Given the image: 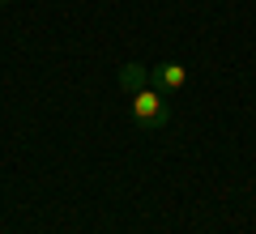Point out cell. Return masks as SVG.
Returning a JSON list of instances; mask_svg holds the SVG:
<instances>
[{
	"label": "cell",
	"instance_id": "4",
	"mask_svg": "<svg viewBox=\"0 0 256 234\" xmlns=\"http://www.w3.org/2000/svg\"><path fill=\"white\" fill-rule=\"evenodd\" d=\"M0 4H9V0H0Z\"/></svg>",
	"mask_w": 256,
	"mask_h": 234
},
{
	"label": "cell",
	"instance_id": "1",
	"mask_svg": "<svg viewBox=\"0 0 256 234\" xmlns=\"http://www.w3.org/2000/svg\"><path fill=\"white\" fill-rule=\"evenodd\" d=\"M128 102H132V119L146 132H158V128L171 124V107H166L162 90H154V85H141L137 94H128Z\"/></svg>",
	"mask_w": 256,
	"mask_h": 234
},
{
	"label": "cell",
	"instance_id": "3",
	"mask_svg": "<svg viewBox=\"0 0 256 234\" xmlns=\"http://www.w3.org/2000/svg\"><path fill=\"white\" fill-rule=\"evenodd\" d=\"M116 81H120V90H124V94H137L141 85H150V68H146V64H124Z\"/></svg>",
	"mask_w": 256,
	"mask_h": 234
},
{
	"label": "cell",
	"instance_id": "2",
	"mask_svg": "<svg viewBox=\"0 0 256 234\" xmlns=\"http://www.w3.org/2000/svg\"><path fill=\"white\" fill-rule=\"evenodd\" d=\"M150 81H154V90L175 94V90H184V85H188V68H184L180 60H166V64H158V68L150 72Z\"/></svg>",
	"mask_w": 256,
	"mask_h": 234
}]
</instances>
